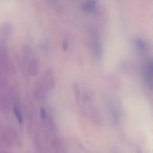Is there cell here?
I'll use <instances>...</instances> for the list:
<instances>
[{"label": "cell", "mask_w": 153, "mask_h": 153, "mask_svg": "<svg viewBox=\"0 0 153 153\" xmlns=\"http://www.w3.org/2000/svg\"><path fill=\"white\" fill-rule=\"evenodd\" d=\"M22 60L26 72L30 76H37L39 71V61L33 49L28 46H23L22 49Z\"/></svg>", "instance_id": "1"}, {"label": "cell", "mask_w": 153, "mask_h": 153, "mask_svg": "<svg viewBox=\"0 0 153 153\" xmlns=\"http://www.w3.org/2000/svg\"><path fill=\"white\" fill-rule=\"evenodd\" d=\"M55 78L51 72H48L44 74L41 80L38 82L35 88V97L38 100H44L47 94L54 88Z\"/></svg>", "instance_id": "2"}, {"label": "cell", "mask_w": 153, "mask_h": 153, "mask_svg": "<svg viewBox=\"0 0 153 153\" xmlns=\"http://www.w3.org/2000/svg\"><path fill=\"white\" fill-rule=\"evenodd\" d=\"M90 38H91V46L95 56L100 58L102 56V44H101L100 38L99 37L98 33L95 30H91Z\"/></svg>", "instance_id": "3"}, {"label": "cell", "mask_w": 153, "mask_h": 153, "mask_svg": "<svg viewBox=\"0 0 153 153\" xmlns=\"http://www.w3.org/2000/svg\"><path fill=\"white\" fill-rule=\"evenodd\" d=\"M8 64H9V58L5 48V43L0 39V66L5 71L8 67Z\"/></svg>", "instance_id": "4"}, {"label": "cell", "mask_w": 153, "mask_h": 153, "mask_svg": "<svg viewBox=\"0 0 153 153\" xmlns=\"http://www.w3.org/2000/svg\"><path fill=\"white\" fill-rule=\"evenodd\" d=\"M12 34V25L9 22H4L0 26V39L5 42Z\"/></svg>", "instance_id": "5"}, {"label": "cell", "mask_w": 153, "mask_h": 153, "mask_svg": "<svg viewBox=\"0 0 153 153\" xmlns=\"http://www.w3.org/2000/svg\"><path fill=\"white\" fill-rule=\"evenodd\" d=\"M13 113H14L18 122L20 124H22V122H23V113H22V109L21 108V105H20L19 101L13 100Z\"/></svg>", "instance_id": "6"}, {"label": "cell", "mask_w": 153, "mask_h": 153, "mask_svg": "<svg viewBox=\"0 0 153 153\" xmlns=\"http://www.w3.org/2000/svg\"><path fill=\"white\" fill-rule=\"evenodd\" d=\"M143 75H144L146 82L150 85H152V62L151 60L146 64V65L144 67Z\"/></svg>", "instance_id": "7"}, {"label": "cell", "mask_w": 153, "mask_h": 153, "mask_svg": "<svg viewBox=\"0 0 153 153\" xmlns=\"http://www.w3.org/2000/svg\"><path fill=\"white\" fill-rule=\"evenodd\" d=\"M83 10L87 13H94L97 10V2L95 0H87L82 6Z\"/></svg>", "instance_id": "8"}, {"label": "cell", "mask_w": 153, "mask_h": 153, "mask_svg": "<svg viewBox=\"0 0 153 153\" xmlns=\"http://www.w3.org/2000/svg\"><path fill=\"white\" fill-rule=\"evenodd\" d=\"M135 45H136V48L141 52V53H145L148 49V45L147 43L142 39H137L135 41Z\"/></svg>", "instance_id": "9"}, {"label": "cell", "mask_w": 153, "mask_h": 153, "mask_svg": "<svg viewBox=\"0 0 153 153\" xmlns=\"http://www.w3.org/2000/svg\"><path fill=\"white\" fill-rule=\"evenodd\" d=\"M46 1L55 10H59L61 8V6H62L60 0H46Z\"/></svg>", "instance_id": "10"}, {"label": "cell", "mask_w": 153, "mask_h": 153, "mask_svg": "<svg viewBox=\"0 0 153 153\" xmlns=\"http://www.w3.org/2000/svg\"><path fill=\"white\" fill-rule=\"evenodd\" d=\"M7 107V100L4 96L0 95V111H3Z\"/></svg>", "instance_id": "11"}, {"label": "cell", "mask_w": 153, "mask_h": 153, "mask_svg": "<svg viewBox=\"0 0 153 153\" xmlns=\"http://www.w3.org/2000/svg\"><path fill=\"white\" fill-rule=\"evenodd\" d=\"M138 153H143V152H142V151H141V150H138Z\"/></svg>", "instance_id": "12"}, {"label": "cell", "mask_w": 153, "mask_h": 153, "mask_svg": "<svg viewBox=\"0 0 153 153\" xmlns=\"http://www.w3.org/2000/svg\"><path fill=\"white\" fill-rule=\"evenodd\" d=\"M0 153H7V152H0Z\"/></svg>", "instance_id": "13"}]
</instances>
